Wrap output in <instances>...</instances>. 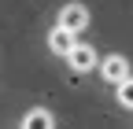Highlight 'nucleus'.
Listing matches in <instances>:
<instances>
[{
    "label": "nucleus",
    "mask_w": 133,
    "mask_h": 129,
    "mask_svg": "<svg viewBox=\"0 0 133 129\" xmlns=\"http://www.w3.org/2000/svg\"><path fill=\"white\" fill-rule=\"evenodd\" d=\"M66 63H70V70H78V74H89V70H96V48L92 44H78L74 41V48L66 52Z\"/></svg>",
    "instance_id": "f257e3e1"
},
{
    "label": "nucleus",
    "mask_w": 133,
    "mask_h": 129,
    "mask_svg": "<svg viewBox=\"0 0 133 129\" xmlns=\"http://www.w3.org/2000/svg\"><path fill=\"white\" fill-rule=\"evenodd\" d=\"M56 26L70 30V33H81V30L89 26V11H85V4H66V8L59 11V22H56Z\"/></svg>",
    "instance_id": "f03ea898"
},
{
    "label": "nucleus",
    "mask_w": 133,
    "mask_h": 129,
    "mask_svg": "<svg viewBox=\"0 0 133 129\" xmlns=\"http://www.w3.org/2000/svg\"><path fill=\"white\" fill-rule=\"evenodd\" d=\"M100 77H104L107 85H118L122 77H129V59L126 55H107L100 63Z\"/></svg>",
    "instance_id": "7ed1b4c3"
},
{
    "label": "nucleus",
    "mask_w": 133,
    "mask_h": 129,
    "mask_svg": "<svg viewBox=\"0 0 133 129\" xmlns=\"http://www.w3.org/2000/svg\"><path fill=\"white\" fill-rule=\"evenodd\" d=\"M74 37H78V33H70V30H63V26H56L52 33H48V48H52L56 55H66V52L74 48Z\"/></svg>",
    "instance_id": "20e7f679"
},
{
    "label": "nucleus",
    "mask_w": 133,
    "mask_h": 129,
    "mask_svg": "<svg viewBox=\"0 0 133 129\" xmlns=\"http://www.w3.org/2000/svg\"><path fill=\"white\" fill-rule=\"evenodd\" d=\"M56 118L48 114V111H26L22 114V129H52Z\"/></svg>",
    "instance_id": "39448f33"
},
{
    "label": "nucleus",
    "mask_w": 133,
    "mask_h": 129,
    "mask_svg": "<svg viewBox=\"0 0 133 129\" xmlns=\"http://www.w3.org/2000/svg\"><path fill=\"white\" fill-rule=\"evenodd\" d=\"M115 89H118V103H122L126 111H133V77H122Z\"/></svg>",
    "instance_id": "423d86ee"
}]
</instances>
